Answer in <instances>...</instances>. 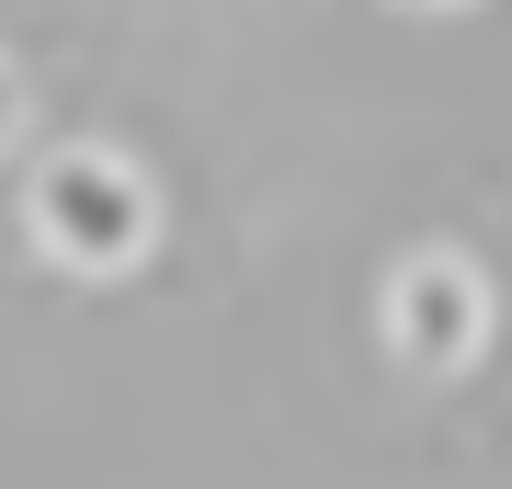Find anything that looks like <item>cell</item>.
Listing matches in <instances>:
<instances>
[{
    "mask_svg": "<svg viewBox=\"0 0 512 489\" xmlns=\"http://www.w3.org/2000/svg\"><path fill=\"white\" fill-rule=\"evenodd\" d=\"M148 182L114 160V148H57V160L35 171V239L69 273H126L148 251Z\"/></svg>",
    "mask_w": 512,
    "mask_h": 489,
    "instance_id": "cell-1",
    "label": "cell"
},
{
    "mask_svg": "<svg viewBox=\"0 0 512 489\" xmlns=\"http://www.w3.org/2000/svg\"><path fill=\"white\" fill-rule=\"evenodd\" d=\"M387 342H399L421 376H456V364L490 342V285L456 262V251H433V262H410L399 285H387Z\"/></svg>",
    "mask_w": 512,
    "mask_h": 489,
    "instance_id": "cell-2",
    "label": "cell"
},
{
    "mask_svg": "<svg viewBox=\"0 0 512 489\" xmlns=\"http://www.w3.org/2000/svg\"><path fill=\"white\" fill-rule=\"evenodd\" d=\"M23 137V80H12V57H0V148Z\"/></svg>",
    "mask_w": 512,
    "mask_h": 489,
    "instance_id": "cell-3",
    "label": "cell"
},
{
    "mask_svg": "<svg viewBox=\"0 0 512 489\" xmlns=\"http://www.w3.org/2000/svg\"><path fill=\"white\" fill-rule=\"evenodd\" d=\"M421 12H444V0H421Z\"/></svg>",
    "mask_w": 512,
    "mask_h": 489,
    "instance_id": "cell-4",
    "label": "cell"
}]
</instances>
